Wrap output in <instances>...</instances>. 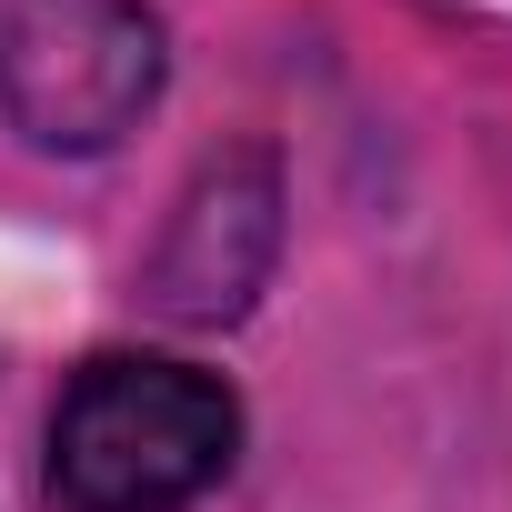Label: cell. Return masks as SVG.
<instances>
[{
    "label": "cell",
    "instance_id": "cell-2",
    "mask_svg": "<svg viewBox=\"0 0 512 512\" xmlns=\"http://www.w3.org/2000/svg\"><path fill=\"white\" fill-rule=\"evenodd\" d=\"M161 101V21L141 0H0V111L41 151H111Z\"/></svg>",
    "mask_w": 512,
    "mask_h": 512
},
{
    "label": "cell",
    "instance_id": "cell-1",
    "mask_svg": "<svg viewBox=\"0 0 512 512\" xmlns=\"http://www.w3.org/2000/svg\"><path fill=\"white\" fill-rule=\"evenodd\" d=\"M241 402L151 352H101L51 412V502L61 512H181L231 472Z\"/></svg>",
    "mask_w": 512,
    "mask_h": 512
},
{
    "label": "cell",
    "instance_id": "cell-3",
    "mask_svg": "<svg viewBox=\"0 0 512 512\" xmlns=\"http://www.w3.org/2000/svg\"><path fill=\"white\" fill-rule=\"evenodd\" d=\"M272 251H282V171H272V151H221L181 191L151 272H141V302L171 312V322H241L251 292L272 282Z\"/></svg>",
    "mask_w": 512,
    "mask_h": 512
}]
</instances>
